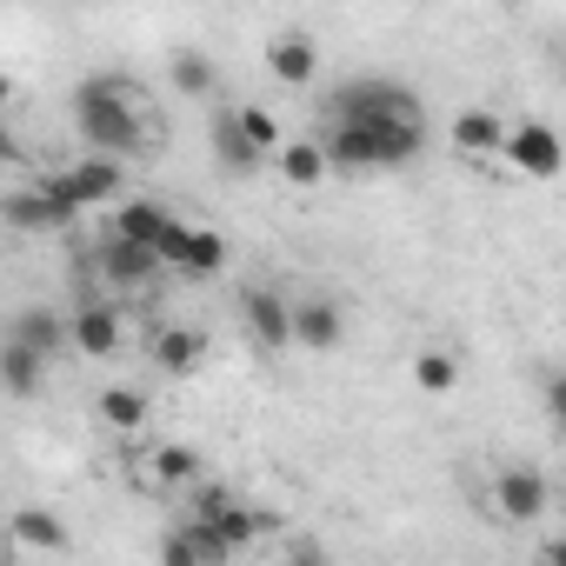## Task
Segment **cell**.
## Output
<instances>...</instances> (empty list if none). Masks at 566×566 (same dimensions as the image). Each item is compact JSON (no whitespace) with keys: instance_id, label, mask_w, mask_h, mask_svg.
I'll return each mask as SVG.
<instances>
[{"instance_id":"21","label":"cell","mask_w":566,"mask_h":566,"mask_svg":"<svg viewBox=\"0 0 566 566\" xmlns=\"http://www.w3.org/2000/svg\"><path fill=\"white\" fill-rule=\"evenodd\" d=\"M207 147H213V167H220V174H240V180H247V174H260V167H266V154H260V147L240 134L233 107H220V114H213V127H207Z\"/></svg>"},{"instance_id":"10","label":"cell","mask_w":566,"mask_h":566,"mask_svg":"<svg viewBox=\"0 0 566 566\" xmlns=\"http://www.w3.org/2000/svg\"><path fill=\"white\" fill-rule=\"evenodd\" d=\"M200 473H207L200 447H187V440H140L134 486H147V493H160V500H180V493H187Z\"/></svg>"},{"instance_id":"1","label":"cell","mask_w":566,"mask_h":566,"mask_svg":"<svg viewBox=\"0 0 566 566\" xmlns=\"http://www.w3.org/2000/svg\"><path fill=\"white\" fill-rule=\"evenodd\" d=\"M67 120L81 134L87 154H114V160H140L160 147V120L140 94L134 74H81L67 94Z\"/></svg>"},{"instance_id":"15","label":"cell","mask_w":566,"mask_h":566,"mask_svg":"<svg viewBox=\"0 0 566 566\" xmlns=\"http://www.w3.org/2000/svg\"><path fill=\"white\" fill-rule=\"evenodd\" d=\"M0 334L34 347L41 360H74V347H67V307H54V301H28L21 314L0 321Z\"/></svg>"},{"instance_id":"22","label":"cell","mask_w":566,"mask_h":566,"mask_svg":"<svg viewBox=\"0 0 566 566\" xmlns=\"http://www.w3.org/2000/svg\"><path fill=\"white\" fill-rule=\"evenodd\" d=\"M167 220H174V207H160L154 193H120V200H114V213H107V233L154 247V240L167 233Z\"/></svg>"},{"instance_id":"16","label":"cell","mask_w":566,"mask_h":566,"mask_svg":"<svg viewBox=\"0 0 566 566\" xmlns=\"http://www.w3.org/2000/svg\"><path fill=\"white\" fill-rule=\"evenodd\" d=\"M0 553H74V533L54 506H21V513H8Z\"/></svg>"},{"instance_id":"9","label":"cell","mask_w":566,"mask_h":566,"mask_svg":"<svg viewBox=\"0 0 566 566\" xmlns=\"http://www.w3.org/2000/svg\"><path fill=\"white\" fill-rule=\"evenodd\" d=\"M127 314H120V301H74L67 307V347L81 354V360H120L127 354Z\"/></svg>"},{"instance_id":"14","label":"cell","mask_w":566,"mask_h":566,"mask_svg":"<svg viewBox=\"0 0 566 566\" xmlns=\"http://www.w3.org/2000/svg\"><path fill=\"white\" fill-rule=\"evenodd\" d=\"M260 67H266L273 87H294V94H301V87L321 81V48H314V34H301V28H280V34H266Z\"/></svg>"},{"instance_id":"18","label":"cell","mask_w":566,"mask_h":566,"mask_svg":"<svg viewBox=\"0 0 566 566\" xmlns=\"http://www.w3.org/2000/svg\"><path fill=\"white\" fill-rule=\"evenodd\" d=\"M266 167L287 180V187H301V193H314L321 180H334V174H327V154H321L314 134H301V140H294V134H280L273 154H266Z\"/></svg>"},{"instance_id":"8","label":"cell","mask_w":566,"mask_h":566,"mask_svg":"<svg viewBox=\"0 0 566 566\" xmlns=\"http://www.w3.org/2000/svg\"><path fill=\"white\" fill-rule=\"evenodd\" d=\"M127 167H134V160H114V154H87V147H81V160L54 167V187H61L81 213H94V207H114V200L127 193Z\"/></svg>"},{"instance_id":"12","label":"cell","mask_w":566,"mask_h":566,"mask_svg":"<svg viewBox=\"0 0 566 566\" xmlns=\"http://www.w3.org/2000/svg\"><path fill=\"white\" fill-rule=\"evenodd\" d=\"M287 334H294V347L301 354H334L340 340H347V307H340V294H294L287 301Z\"/></svg>"},{"instance_id":"13","label":"cell","mask_w":566,"mask_h":566,"mask_svg":"<svg viewBox=\"0 0 566 566\" xmlns=\"http://www.w3.org/2000/svg\"><path fill=\"white\" fill-rule=\"evenodd\" d=\"M207 347H213V340H207L193 321H154V327H147V367L167 374V380L200 374V367H207Z\"/></svg>"},{"instance_id":"6","label":"cell","mask_w":566,"mask_h":566,"mask_svg":"<svg viewBox=\"0 0 566 566\" xmlns=\"http://www.w3.org/2000/svg\"><path fill=\"white\" fill-rule=\"evenodd\" d=\"M154 253H160V266L167 273H187V280H213V273H227V233L220 227H207V220H167V233L154 240Z\"/></svg>"},{"instance_id":"24","label":"cell","mask_w":566,"mask_h":566,"mask_svg":"<svg viewBox=\"0 0 566 566\" xmlns=\"http://www.w3.org/2000/svg\"><path fill=\"white\" fill-rule=\"evenodd\" d=\"M167 87L187 94V101H220V67H213V54L174 48V54H167Z\"/></svg>"},{"instance_id":"3","label":"cell","mask_w":566,"mask_h":566,"mask_svg":"<svg viewBox=\"0 0 566 566\" xmlns=\"http://www.w3.org/2000/svg\"><path fill=\"white\" fill-rule=\"evenodd\" d=\"M160 273H167V266H160V253H154V247H140V240H120V233L87 240V280H94L101 294H114V301L147 294Z\"/></svg>"},{"instance_id":"11","label":"cell","mask_w":566,"mask_h":566,"mask_svg":"<svg viewBox=\"0 0 566 566\" xmlns=\"http://www.w3.org/2000/svg\"><path fill=\"white\" fill-rule=\"evenodd\" d=\"M327 114H354V120H427L420 94L400 87V81H347L327 101Z\"/></svg>"},{"instance_id":"5","label":"cell","mask_w":566,"mask_h":566,"mask_svg":"<svg viewBox=\"0 0 566 566\" xmlns=\"http://www.w3.org/2000/svg\"><path fill=\"white\" fill-rule=\"evenodd\" d=\"M546 513H553V480L539 467H526V460L493 467V480H486V520H500V526H539Z\"/></svg>"},{"instance_id":"25","label":"cell","mask_w":566,"mask_h":566,"mask_svg":"<svg viewBox=\"0 0 566 566\" xmlns=\"http://www.w3.org/2000/svg\"><path fill=\"white\" fill-rule=\"evenodd\" d=\"M227 107H233V120H240V134H247V140H253L260 154H273V140H280V134H287V127H280V120H273V114H266L260 101H227Z\"/></svg>"},{"instance_id":"23","label":"cell","mask_w":566,"mask_h":566,"mask_svg":"<svg viewBox=\"0 0 566 566\" xmlns=\"http://www.w3.org/2000/svg\"><path fill=\"white\" fill-rule=\"evenodd\" d=\"M407 380H413V394H427V400H447V394H460V380H467V360H460V347H420V354L407 360Z\"/></svg>"},{"instance_id":"4","label":"cell","mask_w":566,"mask_h":566,"mask_svg":"<svg viewBox=\"0 0 566 566\" xmlns=\"http://www.w3.org/2000/svg\"><path fill=\"white\" fill-rule=\"evenodd\" d=\"M493 167H500V174H513V180L553 187V180H559V167H566V147H559L553 120H539V114H520V120H506Z\"/></svg>"},{"instance_id":"20","label":"cell","mask_w":566,"mask_h":566,"mask_svg":"<svg viewBox=\"0 0 566 566\" xmlns=\"http://www.w3.org/2000/svg\"><path fill=\"white\" fill-rule=\"evenodd\" d=\"M48 374H54V360H41L34 347H21V340L0 334V394H8V400H41L48 394Z\"/></svg>"},{"instance_id":"17","label":"cell","mask_w":566,"mask_h":566,"mask_svg":"<svg viewBox=\"0 0 566 566\" xmlns=\"http://www.w3.org/2000/svg\"><path fill=\"white\" fill-rule=\"evenodd\" d=\"M500 134H506V114H500V107H460V114H453V127H447L453 154H460V160H473V167H493Z\"/></svg>"},{"instance_id":"2","label":"cell","mask_w":566,"mask_h":566,"mask_svg":"<svg viewBox=\"0 0 566 566\" xmlns=\"http://www.w3.org/2000/svg\"><path fill=\"white\" fill-rule=\"evenodd\" d=\"M87 213L54 187V174H28L21 187L0 193V227L21 233V240H41V233H74Z\"/></svg>"},{"instance_id":"19","label":"cell","mask_w":566,"mask_h":566,"mask_svg":"<svg viewBox=\"0 0 566 566\" xmlns=\"http://www.w3.org/2000/svg\"><path fill=\"white\" fill-rule=\"evenodd\" d=\"M94 420H101L107 433H120V440H147V420H154V400H147L140 387H127V380H114V387H101V394H94Z\"/></svg>"},{"instance_id":"27","label":"cell","mask_w":566,"mask_h":566,"mask_svg":"<svg viewBox=\"0 0 566 566\" xmlns=\"http://www.w3.org/2000/svg\"><path fill=\"white\" fill-rule=\"evenodd\" d=\"M8 107H14V81H8V74H0V114H8Z\"/></svg>"},{"instance_id":"7","label":"cell","mask_w":566,"mask_h":566,"mask_svg":"<svg viewBox=\"0 0 566 566\" xmlns=\"http://www.w3.org/2000/svg\"><path fill=\"white\" fill-rule=\"evenodd\" d=\"M287 287H273V280H247L240 287V334L266 354V360H280L294 347V334H287Z\"/></svg>"},{"instance_id":"26","label":"cell","mask_w":566,"mask_h":566,"mask_svg":"<svg viewBox=\"0 0 566 566\" xmlns=\"http://www.w3.org/2000/svg\"><path fill=\"white\" fill-rule=\"evenodd\" d=\"M8 167H28V154H21V140L8 127H0V174H8Z\"/></svg>"}]
</instances>
